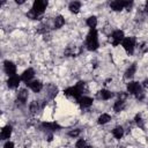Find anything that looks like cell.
<instances>
[{
    "mask_svg": "<svg viewBox=\"0 0 148 148\" xmlns=\"http://www.w3.org/2000/svg\"><path fill=\"white\" fill-rule=\"evenodd\" d=\"M86 45L87 49L89 51H96L99 46L98 43V37H97V31L96 29H90V31L87 35V39H86Z\"/></svg>",
    "mask_w": 148,
    "mask_h": 148,
    "instance_id": "obj_1",
    "label": "cell"
},
{
    "mask_svg": "<svg viewBox=\"0 0 148 148\" xmlns=\"http://www.w3.org/2000/svg\"><path fill=\"white\" fill-rule=\"evenodd\" d=\"M132 5H133L132 1H120V0H116V1H112V2L110 3V7H111V9H113V10H116V12H119V10H121V9H124V8H126L127 10H130V8L132 7Z\"/></svg>",
    "mask_w": 148,
    "mask_h": 148,
    "instance_id": "obj_2",
    "label": "cell"
},
{
    "mask_svg": "<svg viewBox=\"0 0 148 148\" xmlns=\"http://www.w3.org/2000/svg\"><path fill=\"white\" fill-rule=\"evenodd\" d=\"M121 45H123V47L125 49V51H126L128 54H132V53L134 52L135 38H134V37H126V38H124Z\"/></svg>",
    "mask_w": 148,
    "mask_h": 148,
    "instance_id": "obj_3",
    "label": "cell"
},
{
    "mask_svg": "<svg viewBox=\"0 0 148 148\" xmlns=\"http://www.w3.org/2000/svg\"><path fill=\"white\" fill-rule=\"evenodd\" d=\"M82 91H83V90H81L77 86H74V87H69V88L65 89L64 94H65L66 96L74 97L75 99H77V101H79V99L81 98V94H82Z\"/></svg>",
    "mask_w": 148,
    "mask_h": 148,
    "instance_id": "obj_4",
    "label": "cell"
},
{
    "mask_svg": "<svg viewBox=\"0 0 148 148\" xmlns=\"http://www.w3.org/2000/svg\"><path fill=\"white\" fill-rule=\"evenodd\" d=\"M47 7V1L44 0H36L32 5V10L37 14V15H42L44 13V10Z\"/></svg>",
    "mask_w": 148,
    "mask_h": 148,
    "instance_id": "obj_5",
    "label": "cell"
},
{
    "mask_svg": "<svg viewBox=\"0 0 148 148\" xmlns=\"http://www.w3.org/2000/svg\"><path fill=\"white\" fill-rule=\"evenodd\" d=\"M124 38H125L124 32H123L121 30H116V31H113L112 35H111V43H112L113 46H117V45H119L120 43H123Z\"/></svg>",
    "mask_w": 148,
    "mask_h": 148,
    "instance_id": "obj_6",
    "label": "cell"
},
{
    "mask_svg": "<svg viewBox=\"0 0 148 148\" xmlns=\"http://www.w3.org/2000/svg\"><path fill=\"white\" fill-rule=\"evenodd\" d=\"M3 65H5V72H6L9 76L15 75V73H16V66L14 65V62H12V61H9V60H6V61L3 62Z\"/></svg>",
    "mask_w": 148,
    "mask_h": 148,
    "instance_id": "obj_7",
    "label": "cell"
},
{
    "mask_svg": "<svg viewBox=\"0 0 148 148\" xmlns=\"http://www.w3.org/2000/svg\"><path fill=\"white\" fill-rule=\"evenodd\" d=\"M140 90H141V86H140L138 82L132 81V82H130V83L127 84V91H128L130 94L135 95V94H136V92H139Z\"/></svg>",
    "mask_w": 148,
    "mask_h": 148,
    "instance_id": "obj_8",
    "label": "cell"
},
{
    "mask_svg": "<svg viewBox=\"0 0 148 148\" xmlns=\"http://www.w3.org/2000/svg\"><path fill=\"white\" fill-rule=\"evenodd\" d=\"M27 86L32 90V91H35V92H39L42 89H43V83L40 82V81H32V82H28L27 83Z\"/></svg>",
    "mask_w": 148,
    "mask_h": 148,
    "instance_id": "obj_9",
    "label": "cell"
},
{
    "mask_svg": "<svg viewBox=\"0 0 148 148\" xmlns=\"http://www.w3.org/2000/svg\"><path fill=\"white\" fill-rule=\"evenodd\" d=\"M20 81H21V77H18L17 75H13V76H10V77L8 79L7 84H8V87H9V88L14 89V88H17V87H18Z\"/></svg>",
    "mask_w": 148,
    "mask_h": 148,
    "instance_id": "obj_10",
    "label": "cell"
},
{
    "mask_svg": "<svg viewBox=\"0 0 148 148\" xmlns=\"http://www.w3.org/2000/svg\"><path fill=\"white\" fill-rule=\"evenodd\" d=\"M44 105H45V102H43V103H40V101H34V102H31V104H30V111H31V113L38 112L40 109L44 108Z\"/></svg>",
    "mask_w": 148,
    "mask_h": 148,
    "instance_id": "obj_11",
    "label": "cell"
},
{
    "mask_svg": "<svg viewBox=\"0 0 148 148\" xmlns=\"http://www.w3.org/2000/svg\"><path fill=\"white\" fill-rule=\"evenodd\" d=\"M34 75H35V72H34V69L32 68H28V69H25L24 72H23V74H22V76H21V80H23L24 82H30V80L34 77Z\"/></svg>",
    "mask_w": 148,
    "mask_h": 148,
    "instance_id": "obj_12",
    "label": "cell"
},
{
    "mask_svg": "<svg viewBox=\"0 0 148 148\" xmlns=\"http://www.w3.org/2000/svg\"><path fill=\"white\" fill-rule=\"evenodd\" d=\"M27 99H28V91H27V89H21L18 91V94H17V99H16L17 104L18 103L20 104H24L27 102Z\"/></svg>",
    "mask_w": 148,
    "mask_h": 148,
    "instance_id": "obj_13",
    "label": "cell"
},
{
    "mask_svg": "<svg viewBox=\"0 0 148 148\" xmlns=\"http://www.w3.org/2000/svg\"><path fill=\"white\" fill-rule=\"evenodd\" d=\"M77 102H79V104H80L82 108H89V106L92 104V98L84 96V97H81Z\"/></svg>",
    "mask_w": 148,
    "mask_h": 148,
    "instance_id": "obj_14",
    "label": "cell"
},
{
    "mask_svg": "<svg viewBox=\"0 0 148 148\" xmlns=\"http://www.w3.org/2000/svg\"><path fill=\"white\" fill-rule=\"evenodd\" d=\"M10 134H12V126H10V125H7V126H5V127L1 130V139H2V140L9 139Z\"/></svg>",
    "mask_w": 148,
    "mask_h": 148,
    "instance_id": "obj_15",
    "label": "cell"
},
{
    "mask_svg": "<svg viewBox=\"0 0 148 148\" xmlns=\"http://www.w3.org/2000/svg\"><path fill=\"white\" fill-rule=\"evenodd\" d=\"M42 126L46 130H50V131H58L60 130V126L56 123V121H52V123H43Z\"/></svg>",
    "mask_w": 148,
    "mask_h": 148,
    "instance_id": "obj_16",
    "label": "cell"
},
{
    "mask_svg": "<svg viewBox=\"0 0 148 148\" xmlns=\"http://www.w3.org/2000/svg\"><path fill=\"white\" fill-rule=\"evenodd\" d=\"M112 96H113V94L106 89H102L101 91H98V97L101 99H110Z\"/></svg>",
    "mask_w": 148,
    "mask_h": 148,
    "instance_id": "obj_17",
    "label": "cell"
},
{
    "mask_svg": "<svg viewBox=\"0 0 148 148\" xmlns=\"http://www.w3.org/2000/svg\"><path fill=\"white\" fill-rule=\"evenodd\" d=\"M135 71H136V64H132V65L127 68V71L125 72V77H126V79H131V77L134 75Z\"/></svg>",
    "mask_w": 148,
    "mask_h": 148,
    "instance_id": "obj_18",
    "label": "cell"
},
{
    "mask_svg": "<svg viewBox=\"0 0 148 148\" xmlns=\"http://www.w3.org/2000/svg\"><path fill=\"white\" fill-rule=\"evenodd\" d=\"M112 134L116 139H121V136L124 135V128L121 126H117L112 130Z\"/></svg>",
    "mask_w": 148,
    "mask_h": 148,
    "instance_id": "obj_19",
    "label": "cell"
},
{
    "mask_svg": "<svg viewBox=\"0 0 148 148\" xmlns=\"http://www.w3.org/2000/svg\"><path fill=\"white\" fill-rule=\"evenodd\" d=\"M69 10L72 12V13H79V10H80V8H81V2H79V1H73V2H71L69 3Z\"/></svg>",
    "mask_w": 148,
    "mask_h": 148,
    "instance_id": "obj_20",
    "label": "cell"
},
{
    "mask_svg": "<svg viewBox=\"0 0 148 148\" xmlns=\"http://www.w3.org/2000/svg\"><path fill=\"white\" fill-rule=\"evenodd\" d=\"M64 24H65V18H64L61 15L56 16V18H54V28H56V29H59V28H61Z\"/></svg>",
    "mask_w": 148,
    "mask_h": 148,
    "instance_id": "obj_21",
    "label": "cell"
},
{
    "mask_svg": "<svg viewBox=\"0 0 148 148\" xmlns=\"http://www.w3.org/2000/svg\"><path fill=\"white\" fill-rule=\"evenodd\" d=\"M124 101L123 99H117L116 102H114V104H113V110L116 111V112H120L123 109H124Z\"/></svg>",
    "mask_w": 148,
    "mask_h": 148,
    "instance_id": "obj_22",
    "label": "cell"
},
{
    "mask_svg": "<svg viewBox=\"0 0 148 148\" xmlns=\"http://www.w3.org/2000/svg\"><path fill=\"white\" fill-rule=\"evenodd\" d=\"M87 25L90 28V29H95V27L97 25V18L96 16H90L87 18Z\"/></svg>",
    "mask_w": 148,
    "mask_h": 148,
    "instance_id": "obj_23",
    "label": "cell"
},
{
    "mask_svg": "<svg viewBox=\"0 0 148 148\" xmlns=\"http://www.w3.org/2000/svg\"><path fill=\"white\" fill-rule=\"evenodd\" d=\"M111 120V117H110V114H108V113H103V114H101L99 117H98V124H106L108 121H110Z\"/></svg>",
    "mask_w": 148,
    "mask_h": 148,
    "instance_id": "obj_24",
    "label": "cell"
},
{
    "mask_svg": "<svg viewBox=\"0 0 148 148\" xmlns=\"http://www.w3.org/2000/svg\"><path fill=\"white\" fill-rule=\"evenodd\" d=\"M57 91H58L57 87L53 86V84H51V86L49 87V97H50V98H53V97L57 95Z\"/></svg>",
    "mask_w": 148,
    "mask_h": 148,
    "instance_id": "obj_25",
    "label": "cell"
},
{
    "mask_svg": "<svg viewBox=\"0 0 148 148\" xmlns=\"http://www.w3.org/2000/svg\"><path fill=\"white\" fill-rule=\"evenodd\" d=\"M134 120H135L136 125H138L140 128H143V120H142V118H141V116H140V114H136V116H135V118H134Z\"/></svg>",
    "mask_w": 148,
    "mask_h": 148,
    "instance_id": "obj_26",
    "label": "cell"
},
{
    "mask_svg": "<svg viewBox=\"0 0 148 148\" xmlns=\"http://www.w3.org/2000/svg\"><path fill=\"white\" fill-rule=\"evenodd\" d=\"M75 147H76V148H88V146H87V142H86L83 139H80V140H77V142H76Z\"/></svg>",
    "mask_w": 148,
    "mask_h": 148,
    "instance_id": "obj_27",
    "label": "cell"
},
{
    "mask_svg": "<svg viewBox=\"0 0 148 148\" xmlns=\"http://www.w3.org/2000/svg\"><path fill=\"white\" fill-rule=\"evenodd\" d=\"M80 132H81V131H80L79 128H75V130L69 131V132H68V135H69V136H72V138H76V136H79Z\"/></svg>",
    "mask_w": 148,
    "mask_h": 148,
    "instance_id": "obj_28",
    "label": "cell"
},
{
    "mask_svg": "<svg viewBox=\"0 0 148 148\" xmlns=\"http://www.w3.org/2000/svg\"><path fill=\"white\" fill-rule=\"evenodd\" d=\"M135 97H136L138 99H142V98L145 97V94H143V91H142V90H140L139 92H136V94H135Z\"/></svg>",
    "mask_w": 148,
    "mask_h": 148,
    "instance_id": "obj_29",
    "label": "cell"
},
{
    "mask_svg": "<svg viewBox=\"0 0 148 148\" xmlns=\"http://www.w3.org/2000/svg\"><path fill=\"white\" fill-rule=\"evenodd\" d=\"M3 148H14V143L12 141H7L5 145H3Z\"/></svg>",
    "mask_w": 148,
    "mask_h": 148,
    "instance_id": "obj_30",
    "label": "cell"
},
{
    "mask_svg": "<svg viewBox=\"0 0 148 148\" xmlns=\"http://www.w3.org/2000/svg\"><path fill=\"white\" fill-rule=\"evenodd\" d=\"M126 97H127V94H125V92H120L119 94V99H123L124 101Z\"/></svg>",
    "mask_w": 148,
    "mask_h": 148,
    "instance_id": "obj_31",
    "label": "cell"
},
{
    "mask_svg": "<svg viewBox=\"0 0 148 148\" xmlns=\"http://www.w3.org/2000/svg\"><path fill=\"white\" fill-rule=\"evenodd\" d=\"M141 50H142L143 52H147V51H148V45H147V44H143L142 47H141Z\"/></svg>",
    "mask_w": 148,
    "mask_h": 148,
    "instance_id": "obj_32",
    "label": "cell"
},
{
    "mask_svg": "<svg viewBox=\"0 0 148 148\" xmlns=\"http://www.w3.org/2000/svg\"><path fill=\"white\" fill-rule=\"evenodd\" d=\"M143 87H146V88H148V79L143 81Z\"/></svg>",
    "mask_w": 148,
    "mask_h": 148,
    "instance_id": "obj_33",
    "label": "cell"
},
{
    "mask_svg": "<svg viewBox=\"0 0 148 148\" xmlns=\"http://www.w3.org/2000/svg\"><path fill=\"white\" fill-rule=\"evenodd\" d=\"M24 1L23 0H21V1H18V0H16V3H23Z\"/></svg>",
    "mask_w": 148,
    "mask_h": 148,
    "instance_id": "obj_34",
    "label": "cell"
},
{
    "mask_svg": "<svg viewBox=\"0 0 148 148\" xmlns=\"http://www.w3.org/2000/svg\"><path fill=\"white\" fill-rule=\"evenodd\" d=\"M146 10L148 12V1H147V3H146Z\"/></svg>",
    "mask_w": 148,
    "mask_h": 148,
    "instance_id": "obj_35",
    "label": "cell"
},
{
    "mask_svg": "<svg viewBox=\"0 0 148 148\" xmlns=\"http://www.w3.org/2000/svg\"><path fill=\"white\" fill-rule=\"evenodd\" d=\"M88 148H91V147H88Z\"/></svg>",
    "mask_w": 148,
    "mask_h": 148,
    "instance_id": "obj_36",
    "label": "cell"
}]
</instances>
